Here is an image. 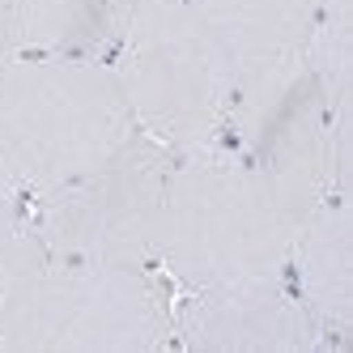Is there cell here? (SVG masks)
<instances>
[{"label": "cell", "mask_w": 353, "mask_h": 353, "mask_svg": "<svg viewBox=\"0 0 353 353\" xmlns=\"http://www.w3.org/2000/svg\"><path fill=\"white\" fill-rule=\"evenodd\" d=\"M307 64L336 119L349 123V81H353V0H319L315 30L307 43Z\"/></svg>", "instance_id": "8fae6325"}, {"label": "cell", "mask_w": 353, "mask_h": 353, "mask_svg": "<svg viewBox=\"0 0 353 353\" xmlns=\"http://www.w3.org/2000/svg\"><path fill=\"white\" fill-rule=\"evenodd\" d=\"M47 256L34 221H30V200H21L17 192L0 188V298L13 290L39 260Z\"/></svg>", "instance_id": "7c38bea8"}, {"label": "cell", "mask_w": 353, "mask_h": 353, "mask_svg": "<svg viewBox=\"0 0 353 353\" xmlns=\"http://www.w3.org/2000/svg\"><path fill=\"white\" fill-rule=\"evenodd\" d=\"M174 349V285L158 268L43 256L0 298V353Z\"/></svg>", "instance_id": "3957f363"}, {"label": "cell", "mask_w": 353, "mask_h": 353, "mask_svg": "<svg viewBox=\"0 0 353 353\" xmlns=\"http://www.w3.org/2000/svg\"><path fill=\"white\" fill-rule=\"evenodd\" d=\"M17 52V39H13V0H0V60Z\"/></svg>", "instance_id": "4fadbf2b"}, {"label": "cell", "mask_w": 353, "mask_h": 353, "mask_svg": "<svg viewBox=\"0 0 353 353\" xmlns=\"http://www.w3.org/2000/svg\"><path fill=\"white\" fill-rule=\"evenodd\" d=\"M132 132L107 60L39 52L0 60V188L21 200L81 179Z\"/></svg>", "instance_id": "7a4b0ae2"}, {"label": "cell", "mask_w": 353, "mask_h": 353, "mask_svg": "<svg viewBox=\"0 0 353 353\" xmlns=\"http://www.w3.org/2000/svg\"><path fill=\"white\" fill-rule=\"evenodd\" d=\"M285 281L319 323L327 349L349 345L353 332V221L349 192H332L298 225L285 256Z\"/></svg>", "instance_id": "ba28073f"}, {"label": "cell", "mask_w": 353, "mask_h": 353, "mask_svg": "<svg viewBox=\"0 0 353 353\" xmlns=\"http://www.w3.org/2000/svg\"><path fill=\"white\" fill-rule=\"evenodd\" d=\"M170 149L141 128L107 162L30 200V221L47 256L90 264L154 268Z\"/></svg>", "instance_id": "8992f818"}, {"label": "cell", "mask_w": 353, "mask_h": 353, "mask_svg": "<svg viewBox=\"0 0 353 353\" xmlns=\"http://www.w3.org/2000/svg\"><path fill=\"white\" fill-rule=\"evenodd\" d=\"M107 64L145 137L170 154L221 145L234 68L196 0H128Z\"/></svg>", "instance_id": "277c9868"}, {"label": "cell", "mask_w": 353, "mask_h": 353, "mask_svg": "<svg viewBox=\"0 0 353 353\" xmlns=\"http://www.w3.org/2000/svg\"><path fill=\"white\" fill-rule=\"evenodd\" d=\"M298 217L230 145L170 154L154 268L179 290L285 272Z\"/></svg>", "instance_id": "6da1fadb"}, {"label": "cell", "mask_w": 353, "mask_h": 353, "mask_svg": "<svg viewBox=\"0 0 353 353\" xmlns=\"http://www.w3.org/2000/svg\"><path fill=\"white\" fill-rule=\"evenodd\" d=\"M174 349L192 353H315L327 349L315 315L285 272L174 294Z\"/></svg>", "instance_id": "52a82bcc"}, {"label": "cell", "mask_w": 353, "mask_h": 353, "mask_svg": "<svg viewBox=\"0 0 353 353\" xmlns=\"http://www.w3.org/2000/svg\"><path fill=\"white\" fill-rule=\"evenodd\" d=\"M196 9L230 56L239 90L307 60L319 0H196Z\"/></svg>", "instance_id": "9c48e42d"}, {"label": "cell", "mask_w": 353, "mask_h": 353, "mask_svg": "<svg viewBox=\"0 0 353 353\" xmlns=\"http://www.w3.org/2000/svg\"><path fill=\"white\" fill-rule=\"evenodd\" d=\"M221 145L260 170L298 221L323 196L349 192V123L332 115L307 60L239 85Z\"/></svg>", "instance_id": "5b68a950"}, {"label": "cell", "mask_w": 353, "mask_h": 353, "mask_svg": "<svg viewBox=\"0 0 353 353\" xmlns=\"http://www.w3.org/2000/svg\"><path fill=\"white\" fill-rule=\"evenodd\" d=\"M128 0H13L17 52L107 60Z\"/></svg>", "instance_id": "30bf717a"}]
</instances>
